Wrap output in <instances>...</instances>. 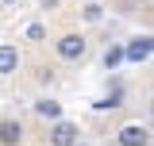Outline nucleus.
<instances>
[{"mask_svg": "<svg viewBox=\"0 0 154 146\" xmlns=\"http://www.w3.org/2000/svg\"><path fill=\"white\" fill-rule=\"evenodd\" d=\"M46 35V27H42V23H31V27H27V38H42Z\"/></svg>", "mask_w": 154, "mask_h": 146, "instance_id": "1a4fd4ad", "label": "nucleus"}, {"mask_svg": "<svg viewBox=\"0 0 154 146\" xmlns=\"http://www.w3.org/2000/svg\"><path fill=\"white\" fill-rule=\"evenodd\" d=\"M135 4H143V0H135Z\"/></svg>", "mask_w": 154, "mask_h": 146, "instance_id": "f8f14e48", "label": "nucleus"}, {"mask_svg": "<svg viewBox=\"0 0 154 146\" xmlns=\"http://www.w3.org/2000/svg\"><path fill=\"white\" fill-rule=\"evenodd\" d=\"M50 146H77V123L58 119L54 127H50Z\"/></svg>", "mask_w": 154, "mask_h": 146, "instance_id": "7ed1b4c3", "label": "nucleus"}, {"mask_svg": "<svg viewBox=\"0 0 154 146\" xmlns=\"http://www.w3.org/2000/svg\"><path fill=\"white\" fill-rule=\"evenodd\" d=\"M150 115H154V100H150Z\"/></svg>", "mask_w": 154, "mask_h": 146, "instance_id": "9d476101", "label": "nucleus"}, {"mask_svg": "<svg viewBox=\"0 0 154 146\" xmlns=\"http://www.w3.org/2000/svg\"><path fill=\"white\" fill-rule=\"evenodd\" d=\"M19 135H23V127H19L16 119H4V123H0V146H16Z\"/></svg>", "mask_w": 154, "mask_h": 146, "instance_id": "423d86ee", "label": "nucleus"}, {"mask_svg": "<svg viewBox=\"0 0 154 146\" xmlns=\"http://www.w3.org/2000/svg\"><path fill=\"white\" fill-rule=\"evenodd\" d=\"M4 4H12V0H4Z\"/></svg>", "mask_w": 154, "mask_h": 146, "instance_id": "9b49d317", "label": "nucleus"}, {"mask_svg": "<svg viewBox=\"0 0 154 146\" xmlns=\"http://www.w3.org/2000/svg\"><path fill=\"white\" fill-rule=\"evenodd\" d=\"M116 142L119 146H150V135H146L143 123H127V127L116 131Z\"/></svg>", "mask_w": 154, "mask_h": 146, "instance_id": "f03ea898", "label": "nucleus"}, {"mask_svg": "<svg viewBox=\"0 0 154 146\" xmlns=\"http://www.w3.org/2000/svg\"><path fill=\"white\" fill-rule=\"evenodd\" d=\"M16 69H19V50L12 42H4L0 46V73H16Z\"/></svg>", "mask_w": 154, "mask_h": 146, "instance_id": "39448f33", "label": "nucleus"}, {"mask_svg": "<svg viewBox=\"0 0 154 146\" xmlns=\"http://www.w3.org/2000/svg\"><path fill=\"white\" fill-rule=\"evenodd\" d=\"M119 62H123V46H112V50L104 54V65H108V69H116Z\"/></svg>", "mask_w": 154, "mask_h": 146, "instance_id": "6e6552de", "label": "nucleus"}, {"mask_svg": "<svg viewBox=\"0 0 154 146\" xmlns=\"http://www.w3.org/2000/svg\"><path fill=\"white\" fill-rule=\"evenodd\" d=\"M35 111L42 115V119H58V115H62V104H58V100H38Z\"/></svg>", "mask_w": 154, "mask_h": 146, "instance_id": "0eeeda50", "label": "nucleus"}, {"mask_svg": "<svg viewBox=\"0 0 154 146\" xmlns=\"http://www.w3.org/2000/svg\"><path fill=\"white\" fill-rule=\"evenodd\" d=\"M150 54H154V38H131L123 46V58L127 62H146Z\"/></svg>", "mask_w": 154, "mask_h": 146, "instance_id": "20e7f679", "label": "nucleus"}, {"mask_svg": "<svg viewBox=\"0 0 154 146\" xmlns=\"http://www.w3.org/2000/svg\"><path fill=\"white\" fill-rule=\"evenodd\" d=\"M54 50H58V58H66V62H77V58H85V50H89V42L81 35H62L54 42Z\"/></svg>", "mask_w": 154, "mask_h": 146, "instance_id": "f257e3e1", "label": "nucleus"}]
</instances>
